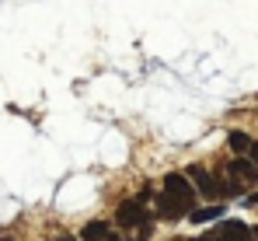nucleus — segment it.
<instances>
[{
	"instance_id": "obj_12",
	"label": "nucleus",
	"mask_w": 258,
	"mask_h": 241,
	"mask_svg": "<svg viewBox=\"0 0 258 241\" xmlns=\"http://www.w3.org/2000/svg\"><path fill=\"white\" fill-rule=\"evenodd\" d=\"M101 241H122V238H119V234H105Z\"/></svg>"
},
{
	"instance_id": "obj_9",
	"label": "nucleus",
	"mask_w": 258,
	"mask_h": 241,
	"mask_svg": "<svg viewBox=\"0 0 258 241\" xmlns=\"http://www.w3.org/2000/svg\"><path fill=\"white\" fill-rule=\"evenodd\" d=\"M227 143H230V151H237V154H248V147H251V136H248V133H241V129H234V133L227 136Z\"/></svg>"
},
{
	"instance_id": "obj_8",
	"label": "nucleus",
	"mask_w": 258,
	"mask_h": 241,
	"mask_svg": "<svg viewBox=\"0 0 258 241\" xmlns=\"http://www.w3.org/2000/svg\"><path fill=\"white\" fill-rule=\"evenodd\" d=\"M223 217V206H206V210H188V220L192 224H206V220H216Z\"/></svg>"
},
{
	"instance_id": "obj_1",
	"label": "nucleus",
	"mask_w": 258,
	"mask_h": 241,
	"mask_svg": "<svg viewBox=\"0 0 258 241\" xmlns=\"http://www.w3.org/2000/svg\"><path fill=\"white\" fill-rule=\"evenodd\" d=\"M164 192H168V196H174V200H181L185 206H192V203H196V189H192L188 175H181V171L164 175Z\"/></svg>"
},
{
	"instance_id": "obj_6",
	"label": "nucleus",
	"mask_w": 258,
	"mask_h": 241,
	"mask_svg": "<svg viewBox=\"0 0 258 241\" xmlns=\"http://www.w3.org/2000/svg\"><path fill=\"white\" fill-rule=\"evenodd\" d=\"M230 175H237V178H244V182H258V164L237 158V161H230Z\"/></svg>"
},
{
	"instance_id": "obj_7",
	"label": "nucleus",
	"mask_w": 258,
	"mask_h": 241,
	"mask_svg": "<svg viewBox=\"0 0 258 241\" xmlns=\"http://www.w3.org/2000/svg\"><path fill=\"white\" fill-rule=\"evenodd\" d=\"M105 234H108V224L105 220H91L84 231H81V241H101Z\"/></svg>"
},
{
	"instance_id": "obj_4",
	"label": "nucleus",
	"mask_w": 258,
	"mask_h": 241,
	"mask_svg": "<svg viewBox=\"0 0 258 241\" xmlns=\"http://www.w3.org/2000/svg\"><path fill=\"white\" fill-rule=\"evenodd\" d=\"M213 234H216V241H251V227L241 224V220H223Z\"/></svg>"
},
{
	"instance_id": "obj_10",
	"label": "nucleus",
	"mask_w": 258,
	"mask_h": 241,
	"mask_svg": "<svg viewBox=\"0 0 258 241\" xmlns=\"http://www.w3.org/2000/svg\"><path fill=\"white\" fill-rule=\"evenodd\" d=\"M248 154H251V161L258 164V143H251V147H248Z\"/></svg>"
},
{
	"instance_id": "obj_3",
	"label": "nucleus",
	"mask_w": 258,
	"mask_h": 241,
	"mask_svg": "<svg viewBox=\"0 0 258 241\" xmlns=\"http://www.w3.org/2000/svg\"><path fill=\"white\" fill-rule=\"evenodd\" d=\"M188 182H196V189H199L203 196H210V200L220 196V182H213V175H210L206 168H199V164L188 168Z\"/></svg>"
},
{
	"instance_id": "obj_13",
	"label": "nucleus",
	"mask_w": 258,
	"mask_h": 241,
	"mask_svg": "<svg viewBox=\"0 0 258 241\" xmlns=\"http://www.w3.org/2000/svg\"><path fill=\"white\" fill-rule=\"evenodd\" d=\"M59 241H77V238H70V234H63V238H59Z\"/></svg>"
},
{
	"instance_id": "obj_11",
	"label": "nucleus",
	"mask_w": 258,
	"mask_h": 241,
	"mask_svg": "<svg viewBox=\"0 0 258 241\" xmlns=\"http://www.w3.org/2000/svg\"><path fill=\"white\" fill-rule=\"evenodd\" d=\"M258 203V192H251V196H248V206H255Z\"/></svg>"
},
{
	"instance_id": "obj_2",
	"label": "nucleus",
	"mask_w": 258,
	"mask_h": 241,
	"mask_svg": "<svg viewBox=\"0 0 258 241\" xmlns=\"http://www.w3.org/2000/svg\"><path fill=\"white\" fill-rule=\"evenodd\" d=\"M188 210H192V206H185L181 200H174L168 192L157 196V217H161V220H181V217H188Z\"/></svg>"
},
{
	"instance_id": "obj_5",
	"label": "nucleus",
	"mask_w": 258,
	"mask_h": 241,
	"mask_svg": "<svg viewBox=\"0 0 258 241\" xmlns=\"http://www.w3.org/2000/svg\"><path fill=\"white\" fill-rule=\"evenodd\" d=\"M115 220L122 224V227H136V224H143L147 217H143V200H129L119 206V213H115Z\"/></svg>"
}]
</instances>
